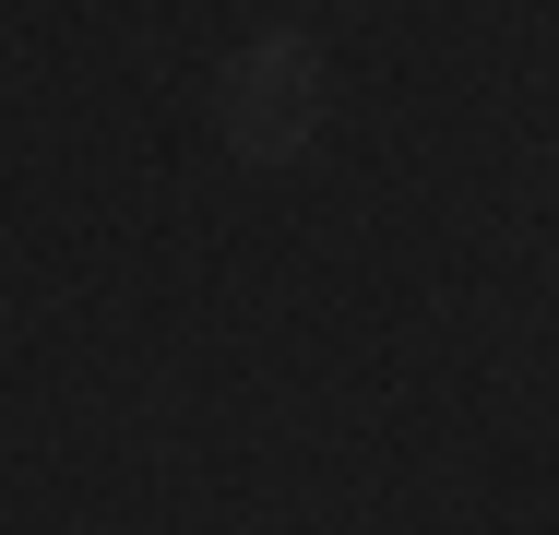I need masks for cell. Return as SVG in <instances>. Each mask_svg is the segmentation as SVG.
<instances>
[{
    "label": "cell",
    "instance_id": "1",
    "mask_svg": "<svg viewBox=\"0 0 559 535\" xmlns=\"http://www.w3.org/2000/svg\"><path fill=\"white\" fill-rule=\"evenodd\" d=\"M215 119L250 167H298L310 131H322V48L310 36H250L215 84Z\"/></svg>",
    "mask_w": 559,
    "mask_h": 535
}]
</instances>
